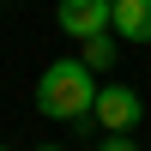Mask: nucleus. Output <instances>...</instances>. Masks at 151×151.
I'll list each match as a JSON object with an SVG mask.
<instances>
[{"label": "nucleus", "instance_id": "39448f33", "mask_svg": "<svg viewBox=\"0 0 151 151\" xmlns=\"http://www.w3.org/2000/svg\"><path fill=\"white\" fill-rule=\"evenodd\" d=\"M79 60H85L91 73H97V67H115V36H109V30L85 36V55H79Z\"/></svg>", "mask_w": 151, "mask_h": 151}, {"label": "nucleus", "instance_id": "f03ea898", "mask_svg": "<svg viewBox=\"0 0 151 151\" xmlns=\"http://www.w3.org/2000/svg\"><path fill=\"white\" fill-rule=\"evenodd\" d=\"M91 115L103 121L109 133H133V127H139V115H145V103H139V91H133V85H97Z\"/></svg>", "mask_w": 151, "mask_h": 151}, {"label": "nucleus", "instance_id": "7ed1b4c3", "mask_svg": "<svg viewBox=\"0 0 151 151\" xmlns=\"http://www.w3.org/2000/svg\"><path fill=\"white\" fill-rule=\"evenodd\" d=\"M109 6H115V0H60V6H55V24L85 42V36L109 30Z\"/></svg>", "mask_w": 151, "mask_h": 151}, {"label": "nucleus", "instance_id": "20e7f679", "mask_svg": "<svg viewBox=\"0 0 151 151\" xmlns=\"http://www.w3.org/2000/svg\"><path fill=\"white\" fill-rule=\"evenodd\" d=\"M109 30L121 42H151V0H115L109 6Z\"/></svg>", "mask_w": 151, "mask_h": 151}, {"label": "nucleus", "instance_id": "423d86ee", "mask_svg": "<svg viewBox=\"0 0 151 151\" xmlns=\"http://www.w3.org/2000/svg\"><path fill=\"white\" fill-rule=\"evenodd\" d=\"M97 151H139V145H133V133H103Z\"/></svg>", "mask_w": 151, "mask_h": 151}, {"label": "nucleus", "instance_id": "6e6552de", "mask_svg": "<svg viewBox=\"0 0 151 151\" xmlns=\"http://www.w3.org/2000/svg\"><path fill=\"white\" fill-rule=\"evenodd\" d=\"M0 151H6V145H0Z\"/></svg>", "mask_w": 151, "mask_h": 151}, {"label": "nucleus", "instance_id": "0eeeda50", "mask_svg": "<svg viewBox=\"0 0 151 151\" xmlns=\"http://www.w3.org/2000/svg\"><path fill=\"white\" fill-rule=\"evenodd\" d=\"M42 151H60V145H42Z\"/></svg>", "mask_w": 151, "mask_h": 151}, {"label": "nucleus", "instance_id": "f257e3e1", "mask_svg": "<svg viewBox=\"0 0 151 151\" xmlns=\"http://www.w3.org/2000/svg\"><path fill=\"white\" fill-rule=\"evenodd\" d=\"M91 103H97V73L85 67V60H55V67H42V79H36V115L67 121V127H85V121H91Z\"/></svg>", "mask_w": 151, "mask_h": 151}]
</instances>
